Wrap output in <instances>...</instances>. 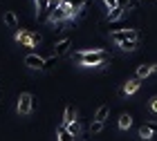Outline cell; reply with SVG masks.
I'll return each instance as SVG.
<instances>
[{
	"label": "cell",
	"mask_w": 157,
	"mask_h": 141,
	"mask_svg": "<svg viewBox=\"0 0 157 141\" xmlns=\"http://www.w3.org/2000/svg\"><path fill=\"white\" fill-rule=\"evenodd\" d=\"M74 61L83 67H99V65H105L108 52L101 47H83L74 54Z\"/></svg>",
	"instance_id": "obj_1"
},
{
	"label": "cell",
	"mask_w": 157,
	"mask_h": 141,
	"mask_svg": "<svg viewBox=\"0 0 157 141\" xmlns=\"http://www.w3.org/2000/svg\"><path fill=\"white\" fill-rule=\"evenodd\" d=\"M148 110H151V114L157 117V96H153L151 101H148Z\"/></svg>",
	"instance_id": "obj_23"
},
{
	"label": "cell",
	"mask_w": 157,
	"mask_h": 141,
	"mask_svg": "<svg viewBox=\"0 0 157 141\" xmlns=\"http://www.w3.org/2000/svg\"><path fill=\"white\" fill-rule=\"evenodd\" d=\"M155 137V132L151 130V128H148V125L144 123V125H139V139H144V141H151Z\"/></svg>",
	"instance_id": "obj_14"
},
{
	"label": "cell",
	"mask_w": 157,
	"mask_h": 141,
	"mask_svg": "<svg viewBox=\"0 0 157 141\" xmlns=\"http://www.w3.org/2000/svg\"><path fill=\"white\" fill-rule=\"evenodd\" d=\"M151 74H157V63H144V65H139L137 67V79L141 81V79H148Z\"/></svg>",
	"instance_id": "obj_8"
},
{
	"label": "cell",
	"mask_w": 157,
	"mask_h": 141,
	"mask_svg": "<svg viewBox=\"0 0 157 141\" xmlns=\"http://www.w3.org/2000/svg\"><path fill=\"white\" fill-rule=\"evenodd\" d=\"M119 47L124 49V52H135V49H137V40H128V43H121Z\"/></svg>",
	"instance_id": "obj_21"
},
{
	"label": "cell",
	"mask_w": 157,
	"mask_h": 141,
	"mask_svg": "<svg viewBox=\"0 0 157 141\" xmlns=\"http://www.w3.org/2000/svg\"><path fill=\"white\" fill-rule=\"evenodd\" d=\"M74 121H76V112H74V108H72V105H67V108H65V119H63V125L74 123Z\"/></svg>",
	"instance_id": "obj_15"
},
{
	"label": "cell",
	"mask_w": 157,
	"mask_h": 141,
	"mask_svg": "<svg viewBox=\"0 0 157 141\" xmlns=\"http://www.w3.org/2000/svg\"><path fill=\"white\" fill-rule=\"evenodd\" d=\"M108 114H110V108H108V105H101V108L94 112V121H103V123H105Z\"/></svg>",
	"instance_id": "obj_12"
},
{
	"label": "cell",
	"mask_w": 157,
	"mask_h": 141,
	"mask_svg": "<svg viewBox=\"0 0 157 141\" xmlns=\"http://www.w3.org/2000/svg\"><path fill=\"white\" fill-rule=\"evenodd\" d=\"M70 47H72V40H70V38H63V40H59V43L54 45V56H56V58L65 56V54L70 52Z\"/></svg>",
	"instance_id": "obj_9"
},
{
	"label": "cell",
	"mask_w": 157,
	"mask_h": 141,
	"mask_svg": "<svg viewBox=\"0 0 157 141\" xmlns=\"http://www.w3.org/2000/svg\"><path fill=\"white\" fill-rule=\"evenodd\" d=\"M124 13H126L124 7H115V9H110V11H108V20H110V23H115V20H119L121 16H124Z\"/></svg>",
	"instance_id": "obj_13"
},
{
	"label": "cell",
	"mask_w": 157,
	"mask_h": 141,
	"mask_svg": "<svg viewBox=\"0 0 157 141\" xmlns=\"http://www.w3.org/2000/svg\"><path fill=\"white\" fill-rule=\"evenodd\" d=\"M16 43H20V45H25V47H38L40 45V36L38 34H34V32H29V29H20V32H16Z\"/></svg>",
	"instance_id": "obj_2"
},
{
	"label": "cell",
	"mask_w": 157,
	"mask_h": 141,
	"mask_svg": "<svg viewBox=\"0 0 157 141\" xmlns=\"http://www.w3.org/2000/svg\"><path fill=\"white\" fill-rule=\"evenodd\" d=\"M49 20H52V23H65V20H70V7H67L65 0H63L56 9L49 11Z\"/></svg>",
	"instance_id": "obj_5"
},
{
	"label": "cell",
	"mask_w": 157,
	"mask_h": 141,
	"mask_svg": "<svg viewBox=\"0 0 157 141\" xmlns=\"http://www.w3.org/2000/svg\"><path fill=\"white\" fill-rule=\"evenodd\" d=\"M36 9H38V20L49 18V0H36Z\"/></svg>",
	"instance_id": "obj_11"
},
{
	"label": "cell",
	"mask_w": 157,
	"mask_h": 141,
	"mask_svg": "<svg viewBox=\"0 0 157 141\" xmlns=\"http://www.w3.org/2000/svg\"><path fill=\"white\" fill-rule=\"evenodd\" d=\"M34 105H36V98H34V94L23 92V94L18 96L16 110H18V114H32V112H34Z\"/></svg>",
	"instance_id": "obj_3"
},
{
	"label": "cell",
	"mask_w": 157,
	"mask_h": 141,
	"mask_svg": "<svg viewBox=\"0 0 157 141\" xmlns=\"http://www.w3.org/2000/svg\"><path fill=\"white\" fill-rule=\"evenodd\" d=\"M139 85H141V81L135 76V79H130V81H126L124 83V87H121V96H130V94H135L139 90Z\"/></svg>",
	"instance_id": "obj_7"
},
{
	"label": "cell",
	"mask_w": 157,
	"mask_h": 141,
	"mask_svg": "<svg viewBox=\"0 0 157 141\" xmlns=\"http://www.w3.org/2000/svg\"><path fill=\"white\" fill-rule=\"evenodd\" d=\"M56 141H76V137L70 135V132L65 130V125H61V128H59V137H56Z\"/></svg>",
	"instance_id": "obj_17"
},
{
	"label": "cell",
	"mask_w": 157,
	"mask_h": 141,
	"mask_svg": "<svg viewBox=\"0 0 157 141\" xmlns=\"http://www.w3.org/2000/svg\"><path fill=\"white\" fill-rule=\"evenodd\" d=\"M70 9H74V11H81L85 9V5H88V0H65Z\"/></svg>",
	"instance_id": "obj_16"
},
{
	"label": "cell",
	"mask_w": 157,
	"mask_h": 141,
	"mask_svg": "<svg viewBox=\"0 0 157 141\" xmlns=\"http://www.w3.org/2000/svg\"><path fill=\"white\" fill-rule=\"evenodd\" d=\"M110 38L117 45H121V43H128V40H139V32L137 29H117L110 34Z\"/></svg>",
	"instance_id": "obj_4"
},
{
	"label": "cell",
	"mask_w": 157,
	"mask_h": 141,
	"mask_svg": "<svg viewBox=\"0 0 157 141\" xmlns=\"http://www.w3.org/2000/svg\"><path fill=\"white\" fill-rule=\"evenodd\" d=\"M65 130H67L72 137H78V132H81V125H78V121H74V123H67Z\"/></svg>",
	"instance_id": "obj_20"
},
{
	"label": "cell",
	"mask_w": 157,
	"mask_h": 141,
	"mask_svg": "<svg viewBox=\"0 0 157 141\" xmlns=\"http://www.w3.org/2000/svg\"><path fill=\"white\" fill-rule=\"evenodd\" d=\"M130 125H132V117H130V114H121V117H119V128H121V130H128Z\"/></svg>",
	"instance_id": "obj_18"
},
{
	"label": "cell",
	"mask_w": 157,
	"mask_h": 141,
	"mask_svg": "<svg viewBox=\"0 0 157 141\" xmlns=\"http://www.w3.org/2000/svg\"><path fill=\"white\" fill-rule=\"evenodd\" d=\"M25 65L29 67V69H43V65H45V58L32 52V54H27V56H25Z\"/></svg>",
	"instance_id": "obj_6"
},
{
	"label": "cell",
	"mask_w": 157,
	"mask_h": 141,
	"mask_svg": "<svg viewBox=\"0 0 157 141\" xmlns=\"http://www.w3.org/2000/svg\"><path fill=\"white\" fill-rule=\"evenodd\" d=\"M101 130H103V121H92L90 123V132L92 135H99Z\"/></svg>",
	"instance_id": "obj_22"
},
{
	"label": "cell",
	"mask_w": 157,
	"mask_h": 141,
	"mask_svg": "<svg viewBox=\"0 0 157 141\" xmlns=\"http://www.w3.org/2000/svg\"><path fill=\"white\" fill-rule=\"evenodd\" d=\"M103 2H105V7H108V11H110V9H115V7H119V5H117V0H103Z\"/></svg>",
	"instance_id": "obj_24"
},
{
	"label": "cell",
	"mask_w": 157,
	"mask_h": 141,
	"mask_svg": "<svg viewBox=\"0 0 157 141\" xmlns=\"http://www.w3.org/2000/svg\"><path fill=\"white\" fill-rule=\"evenodd\" d=\"M2 23H5V27H9V29H18V16H16V11H5L2 13Z\"/></svg>",
	"instance_id": "obj_10"
},
{
	"label": "cell",
	"mask_w": 157,
	"mask_h": 141,
	"mask_svg": "<svg viewBox=\"0 0 157 141\" xmlns=\"http://www.w3.org/2000/svg\"><path fill=\"white\" fill-rule=\"evenodd\" d=\"M56 63H59V58H56V56H49V58H45L43 72H49V69H54V67H56Z\"/></svg>",
	"instance_id": "obj_19"
}]
</instances>
